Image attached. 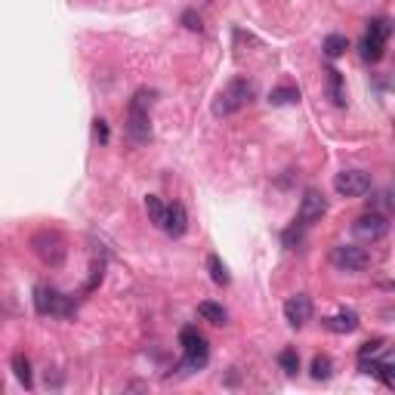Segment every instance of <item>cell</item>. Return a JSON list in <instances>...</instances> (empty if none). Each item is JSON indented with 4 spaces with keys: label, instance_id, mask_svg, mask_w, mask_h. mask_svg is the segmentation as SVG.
<instances>
[{
    "label": "cell",
    "instance_id": "obj_1",
    "mask_svg": "<svg viewBox=\"0 0 395 395\" xmlns=\"http://www.w3.org/2000/svg\"><path fill=\"white\" fill-rule=\"evenodd\" d=\"M151 90H136V96L130 99V108H127V136L130 142L142 146V142L151 139V121H148V105H151Z\"/></svg>",
    "mask_w": 395,
    "mask_h": 395
},
{
    "label": "cell",
    "instance_id": "obj_2",
    "mask_svg": "<svg viewBox=\"0 0 395 395\" xmlns=\"http://www.w3.org/2000/svg\"><path fill=\"white\" fill-rule=\"evenodd\" d=\"M250 99H253V84H250L247 77H232V81L226 84V90L216 96L213 115L229 117V115H235V111H241L244 105H250Z\"/></svg>",
    "mask_w": 395,
    "mask_h": 395
},
{
    "label": "cell",
    "instance_id": "obj_3",
    "mask_svg": "<svg viewBox=\"0 0 395 395\" xmlns=\"http://www.w3.org/2000/svg\"><path fill=\"white\" fill-rule=\"evenodd\" d=\"M180 349H182V367L189 374L192 371H201L210 358V346L204 340V334H198V327H182L180 331Z\"/></svg>",
    "mask_w": 395,
    "mask_h": 395
},
{
    "label": "cell",
    "instance_id": "obj_4",
    "mask_svg": "<svg viewBox=\"0 0 395 395\" xmlns=\"http://www.w3.org/2000/svg\"><path fill=\"white\" fill-rule=\"evenodd\" d=\"M31 247H35V253L41 256L47 266H62L65 260V241L59 232H50V229H44V232H37L35 238H31Z\"/></svg>",
    "mask_w": 395,
    "mask_h": 395
},
{
    "label": "cell",
    "instance_id": "obj_5",
    "mask_svg": "<svg viewBox=\"0 0 395 395\" xmlns=\"http://www.w3.org/2000/svg\"><path fill=\"white\" fill-rule=\"evenodd\" d=\"M331 262L340 272H365L371 266V253L358 244H337L331 250Z\"/></svg>",
    "mask_w": 395,
    "mask_h": 395
},
{
    "label": "cell",
    "instance_id": "obj_6",
    "mask_svg": "<svg viewBox=\"0 0 395 395\" xmlns=\"http://www.w3.org/2000/svg\"><path fill=\"white\" fill-rule=\"evenodd\" d=\"M371 173H365V170H340L334 176V192L340 198H361L371 192Z\"/></svg>",
    "mask_w": 395,
    "mask_h": 395
},
{
    "label": "cell",
    "instance_id": "obj_7",
    "mask_svg": "<svg viewBox=\"0 0 395 395\" xmlns=\"http://www.w3.org/2000/svg\"><path fill=\"white\" fill-rule=\"evenodd\" d=\"M352 232L358 235L361 241H380L386 232H389V216L377 213V210H371V213H361L358 220L352 222Z\"/></svg>",
    "mask_w": 395,
    "mask_h": 395
},
{
    "label": "cell",
    "instance_id": "obj_8",
    "mask_svg": "<svg viewBox=\"0 0 395 395\" xmlns=\"http://www.w3.org/2000/svg\"><path fill=\"white\" fill-rule=\"evenodd\" d=\"M35 309L41 315H68L71 300L65 293L52 291V287H35Z\"/></svg>",
    "mask_w": 395,
    "mask_h": 395
},
{
    "label": "cell",
    "instance_id": "obj_9",
    "mask_svg": "<svg viewBox=\"0 0 395 395\" xmlns=\"http://www.w3.org/2000/svg\"><path fill=\"white\" fill-rule=\"evenodd\" d=\"M325 210H327L325 195H321L318 189H306V195H302V201H300V213H296V220H300V226H312V222H318L321 216H325Z\"/></svg>",
    "mask_w": 395,
    "mask_h": 395
},
{
    "label": "cell",
    "instance_id": "obj_10",
    "mask_svg": "<svg viewBox=\"0 0 395 395\" xmlns=\"http://www.w3.org/2000/svg\"><path fill=\"white\" fill-rule=\"evenodd\" d=\"M285 318L291 327H302L312 318V300H309V293H296L285 302Z\"/></svg>",
    "mask_w": 395,
    "mask_h": 395
},
{
    "label": "cell",
    "instance_id": "obj_11",
    "mask_svg": "<svg viewBox=\"0 0 395 395\" xmlns=\"http://www.w3.org/2000/svg\"><path fill=\"white\" fill-rule=\"evenodd\" d=\"M164 232L170 235V238H182L189 229V213L182 204H167V213H164Z\"/></svg>",
    "mask_w": 395,
    "mask_h": 395
},
{
    "label": "cell",
    "instance_id": "obj_12",
    "mask_svg": "<svg viewBox=\"0 0 395 395\" xmlns=\"http://www.w3.org/2000/svg\"><path fill=\"white\" fill-rule=\"evenodd\" d=\"M321 325H325L331 334H352L355 327H358V315H355L352 309H340V312L331 315V318H321Z\"/></svg>",
    "mask_w": 395,
    "mask_h": 395
},
{
    "label": "cell",
    "instance_id": "obj_13",
    "mask_svg": "<svg viewBox=\"0 0 395 395\" xmlns=\"http://www.w3.org/2000/svg\"><path fill=\"white\" fill-rule=\"evenodd\" d=\"M358 50H361V59H365V62L377 65L380 59L386 56V41H380V37H374V35H367L365 31V37L358 41Z\"/></svg>",
    "mask_w": 395,
    "mask_h": 395
},
{
    "label": "cell",
    "instance_id": "obj_14",
    "mask_svg": "<svg viewBox=\"0 0 395 395\" xmlns=\"http://www.w3.org/2000/svg\"><path fill=\"white\" fill-rule=\"evenodd\" d=\"M198 315H201L204 321H210V325H226V321H229V312L220 306V302H213V300L198 302Z\"/></svg>",
    "mask_w": 395,
    "mask_h": 395
},
{
    "label": "cell",
    "instance_id": "obj_15",
    "mask_svg": "<svg viewBox=\"0 0 395 395\" xmlns=\"http://www.w3.org/2000/svg\"><path fill=\"white\" fill-rule=\"evenodd\" d=\"M327 96L334 105H346V87H343V75L337 68H327Z\"/></svg>",
    "mask_w": 395,
    "mask_h": 395
},
{
    "label": "cell",
    "instance_id": "obj_16",
    "mask_svg": "<svg viewBox=\"0 0 395 395\" xmlns=\"http://www.w3.org/2000/svg\"><path fill=\"white\" fill-rule=\"evenodd\" d=\"M12 374H16V380L25 386V389L35 386V377H31V361L25 358V355H12Z\"/></svg>",
    "mask_w": 395,
    "mask_h": 395
},
{
    "label": "cell",
    "instance_id": "obj_17",
    "mask_svg": "<svg viewBox=\"0 0 395 395\" xmlns=\"http://www.w3.org/2000/svg\"><path fill=\"white\" fill-rule=\"evenodd\" d=\"M207 272H210V281H213V285H222V287L229 285V269L216 253L207 256Z\"/></svg>",
    "mask_w": 395,
    "mask_h": 395
},
{
    "label": "cell",
    "instance_id": "obj_18",
    "mask_svg": "<svg viewBox=\"0 0 395 395\" xmlns=\"http://www.w3.org/2000/svg\"><path fill=\"white\" fill-rule=\"evenodd\" d=\"M321 50H325L327 59H340V56H343V52L349 50V41H346L343 35H327L325 44H321Z\"/></svg>",
    "mask_w": 395,
    "mask_h": 395
},
{
    "label": "cell",
    "instance_id": "obj_19",
    "mask_svg": "<svg viewBox=\"0 0 395 395\" xmlns=\"http://www.w3.org/2000/svg\"><path fill=\"white\" fill-rule=\"evenodd\" d=\"M146 213H148V220L155 222L157 229H161V226H164V213H167V204H164L157 195H148V198H146Z\"/></svg>",
    "mask_w": 395,
    "mask_h": 395
},
{
    "label": "cell",
    "instance_id": "obj_20",
    "mask_svg": "<svg viewBox=\"0 0 395 395\" xmlns=\"http://www.w3.org/2000/svg\"><path fill=\"white\" fill-rule=\"evenodd\" d=\"M278 367H281L285 374H291V377H293V374L300 371V352H296L293 346L281 349V352H278Z\"/></svg>",
    "mask_w": 395,
    "mask_h": 395
},
{
    "label": "cell",
    "instance_id": "obj_21",
    "mask_svg": "<svg viewBox=\"0 0 395 395\" xmlns=\"http://www.w3.org/2000/svg\"><path fill=\"white\" fill-rule=\"evenodd\" d=\"M269 102L272 105H293V102H300V90L296 87H275L272 93H269Z\"/></svg>",
    "mask_w": 395,
    "mask_h": 395
},
{
    "label": "cell",
    "instance_id": "obj_22",
    "mask_svg": "<svg viewBox=\"0 0 395 395\" xmlns=\"http://www.w3.org/2000/svg\"><path fill=\"white\" fill-rule=\"evenodd\" d=\"M331 374H334L331 355H315V358H312V377H315V380H327Z\"/></svg>",
    "mask_w": 395,
    "mask_h": 395
},
{
    "label": "cell",
    "instance_id": "obj_23",
    "mask_svg": "<svg viewBox=\"0 0 395 395\" xmlns=\"http://www.w3.org/2000/svg\"><path fill=\"white\" fill-rule=\"evenodd\" d=\"M367 35H374V37H380V41H389V35H392V25H389V19H371L367 22Z\"/></svg>",
    "mask_w": 395,
    "mask_h": 395
},
{
    "label": "cell",
    "instance_id": "obj_24",
    "mask_svg": "<svg viewBox=\"0 0 395 395\" xmlns=\"http://www.w3.org/2000/svg\"><path fill=\"white\" fill-rule=\"evenodd\" d=\"M374 377L383 380L386 389H395V374H392V365H389V361H377V371H374Z\"/></svg>",
    "mask_w": 395,
    "mask_h": 395
},
{
    "label": "cell",
    "instance_id": "obj_25",
    "mask_svg": "<svg viewBox=\"0 0 395 395\" xmlns=\"http://www.w3.org/2000/svg\"><path fill=\"white\" fill-rule=\"evenodd\" d=\"M386 340L383 337H374V340H367V343H361L358 346V358H367V355H377L380 349H383Z\"/></svg>",
    "mask_w": 395,
    "mask_h": 395
},
{
    "label": "cell",
    "instance_id": "obj_26",
    "mask_svg": "<svg viewBox=\"0 0 395 395\" xmlns=\"http://www.w3.org/2000/svg\"><path fill=\"white\" fill-rule=\"evenodd\" d=\"M182 25H186L189 31H201V28H204V25H201V16H198L195 10H186V12H182Z\"/></svg>",
    "mask_w": 395,
    "mask_h": 395
},
{
    "label": "cell",
    "instance_id": "obj_27",
    "mask_svg": "<svg viewBox=\"0 0 395 395\" xmlns=\"http://www.w3.org/2000/svg\"><path fill=\"white\" fill-rule=\"evenodd\" d=\"M302 241V235H300V222H296V226H291L285 232V247H296Z\"/></svg>",
    "mask_w": 395,
    "mask_h": 395
},
{
    "label": "cell",
    "instance_id": "obj_28",
    "mask_svg": "<svg viewBox=\"0 0 395 395\" xmlns=\"http://www.w3.org/2000/svg\"><path fill=\"white\" fill-rule=\"evenodd\" d=\"M93 133H96V139L102 142V146L108 142V124H105L102 117H96V121H93Z\"/></svg>",
    "mask_w": 395,
    "mask_h": 395
}]
</instances>
